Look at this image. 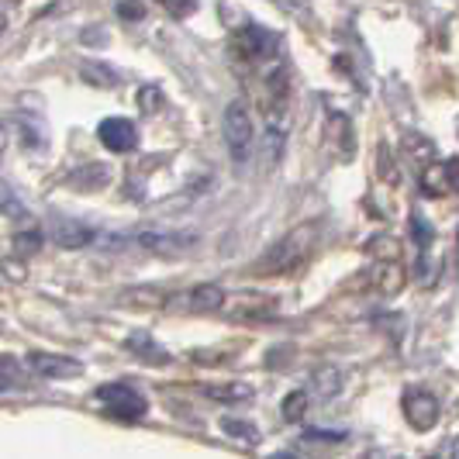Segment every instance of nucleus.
Returning <instances> with one entry per match:
<instances>
[{"label": "nucleus", "instance_id": "0eeeda50", "mask_svg": "<svg viewBox=\"0 0 459 459\" xmlns=\"http://www.w3.org/2000/svg\"><path fill=\"white\" fill-rule=\"evenodd\" d=\"M421 190L429 197H442V194H459V160H446V162H429L421 173Z\"/></svg>", "mask_w": 459, "mask_h": 459}, {"label": "nucleus", "instance_id": "2f4dec72", "mask_svg": "<svg viewBox=\"0 0 459 459\" xmlns=\"http://www.w3.org/2000/svg\"><path fill=\"white\" fill-rule=\"evenodd\" d=\"M4 24H7V22H4V14H0V31H4Z\"/></svg>", "mask_w": 459, "mask_h": 459}, {"label": "nucleus", "instance_id": "7c9ffc66", "mask_svg": "<svg viewBox=\"0 0 459 459\" xmlns=\"http://www.w3.org/2000/svg\"><path fill=\"white\" fill-rule=\"evenodd\" d=\"M270 459H298V456H294V453H273Z\"/></svg>", "mask_w": 459, "mask_h": 459}, {"label": "nucleus", "instance_id": "39448f33", "mask_svg": "<svg viewBox=\"0 0 459 459\" xmlns=\"http://www.w3.org/2000/svg\"><path fill=\"white\" fill-rule=\"evenodd\" d=\"M404 418L414 432H432L442 418V408H438V397L425 387H414V391L404 394Z\"/></svg>", "mask_w": 459, "mask_h": 459}, {"label": "nucleus", "instance_id": "bb28decb", "mask_svg": "<svg viewBox=\"0 0 459 459\" xmlns=\"http://www.w3.org/2000/svg\"><path fill=\"white\" fill-rule=\"evenodd\" d=\"M436 459H459V436H453L442 449H438V456Z\"/></svg>", "mask_w": 459, "mask_h": 459}, {"label": "nucleus", "instance_id": "20e7f679", "mask_svg": "<svg viewBox=\"0 0 459 459\" xmlns=\"http://www.w3.org/2000/svg\"><path fill=\"white\" fill-rule=\"evenodd\" d=\"M117 242H128V246L145 249V253H152V255H184L186 249L197 242V235H190V231L142 229V231H132V235H121Z\"/></svg>", "mask_w": 459, "mask_h": 459}, {"label": "nucleus", "instance_id": "9b49d317", "mask_svg": "<svg viewBox=\"0 0 459 459\" xmlns=\"http://www.w3.org/2000/svg\"><path fill=\"white\" fill-rule=\"evenodd\" d=\"M276 42L273 35L266 31V28H259V24H246L242 31H238V52H242V59L246 63H273L276 59Z\"/></svg>", "mask_w": 459, "mask_h": 459}, {"label": "nucleus", "instance_id": "ddd939ff", "mask_svg": "<svg viewBox=\"0 0 459 459\" xmlns=\"http://www.w3.org/2000/svg\"><path fill=\"white\" fill-rule=\"evenodd\" d=\"M225 315L231 318H266L276 311L273 298H259V294H238V298H225Z\"/></svg>", "mask_w": 459, "mask_h": 459}, {"label": "nucleus", "instance_id": "dca6fc26", "mask_svg": "<svg viewBox=\"0 0 459 459\" xmlns=\"http://www.w3.org/2000/svg\"><path fill=\"white\" fill-rule=\"evenodd\" d=\"M204 397L211 401H225V404H242V401H249L253 397V387L249 384H204L201 387Z\"/></svg>", "mask_w": 459, "mask_h": 459}, {"label": "nucleus", "instance_id": "6e6552de", "mask_svg": "<svg viewBox=\"0 0 459 459\" xmlns=\"http://www.w3.org/2000/svg\"><path fill=\"white\" fill-rule=\"evenodd\" d=\"M48 238H52L56 246H63V249H87L100 235H97V229L76 221V218H52V221H48Z\"/></svg>", "mask_w": 459, "mask_h": 459}, {"label": "nucleus", "instance_id": "5701e85b", "mask_svg": "<svg viewBox=\"0 0 459 459\" xmlns=\"http://www.w3.org/2000/svg\"><path fill=\"white\" fill-rule=\"evenodd\" d=\"M304 408H307V391H294L283 397V418H287V421H300V418H304Z\"/></svg>", "mask_w": 459, "mask_h": 459}, {"label": "nucleus", "instance_id": "a878e982", "mask_svg": "<svg viewBox=\"0 0 459 459\" xmlns=\"http://www.w3.org/2000/svg\"><path fill=\"white\" fill-rule=\"evenodd\" d=\"M115 11H117V18H121V22H142L149 7H145V4H117Z\"/></svg>", "mask_w": 459, "mask_h": 459}, {"label": "nucleus", "instance_id": "f03ea898", "mask_svg": "<svg viewBox=\"0 0 459 459\" xmlns=\"http://www.w3.org/2000/svg\"><path fill=\"white\" fill-rule=\"evenodd\" d=\"M221 132H225V145H229L231 162H238V166H242V162L249 160V152H253V138H255L253 115H249L246 100H231L229 108H225Z\"/></svg>", "mask_w": 459, "mask_h": 459}, {"label": "nucleus", "instance_id": "f3484780", "mask_svg": "<svg viewBox=\"0 0 459 459\" xmlns=\"http://www.w3.org/2000/svg\"><path fill=\"white\" fill-rule=\"evenodd\" d=\"M80 73H83V80L87 83H93V87H117V73L111 66H104V63H93V59H87V63H80Z\"/></svg>", "mask_w": 459, "mask_h": 459}, {"label": "nucleus", "instance_id": "7ed1b4c3", "mask_svg": "<svg viewBox=\"0 0 459 459\" xmlns=\"http://www.w3.org/2000/svg\"><path fill=\"white\" fill-rule=\"evenodd\" d=\"M93 401L104 404V411L111 414V418H121V421H142L145 411H149L145 397H142L132 384H121V380L97 387V391H93Z\"/></svg>", "mask_w": 459, "mask_h": 459}, {"label": "nucleus", "instance_id": "393cba45", "mask_svg": "<svg viewBox=\"0 0 459 459\" xmlns=\"http://www.w3.org/2000/svg\"><path fill=\"white\" fill-rule=\"evenodd\" d=\"M411 231H414V242H418V249L425 253V249H429V242H432V229L421 221V214H414V218H411Z\"/></svg>", "mask_w": 459, "mask_h": 459}, {"label": "nucleus", "instance_id": "a211bd4d", "mask_svg": "<svg viewBox=\"0 0 459 459\" xmlns=\"http://www.w3.org/2000/svg\"><path fill=\"white\" fill-rule=\"evenodd\" d=\"M128 349H132V352H138L145 363H160V367H162V363H169V356L162 352L160 345H152V339H149L145 332H135V335L128 339Z\"/></svg>", "mask_w": 459, "mask_h": 459}, {"label": "nucleus", "instance_id": "412c9836", "mask_svg": "<svg viewBox=\"0 0 459 459\" xmlns=\"http://www.w3.org/2000/svg\"><path fill=\"white\" fill-rule=\"evenodd\" d=\"M162 104H166V97H162L160 87H142L138 91V108H142V115H156V111H162Z\"/></svg>", "mask_w": 459, "mask_h": 459}, {"label": "nucleus", "instance_id": "2eb2a0df", "mask_svg": "<svg viewBox=\"0 0 459 459\" xmlns=\"http://www.w3.org/2000/svg\"><path fill=\"white\" fill-rule=\"evenodd\" d=\"M14 125H18V132H22L24 149H46L48 145V128L39 111H24L22 108V111L14 115Z\"/></svg>", "mask_w": 459, "mask_h": 459}, {"label": "nucleus", "instance_id": "4be33fe9", "mask_svg": "<svg viewBox=\"0 0 459 459\" xmlns=\"http://www.w3.org/2000/svg\"><path fill=\"white\" fill-rule=\"evenodd\" d=\"M24 384V373L14 359H0V391H14Z\"/></svg>", "mask_w": 459, "mask_h": 459}, {"label": "nucleus", "instance_id": "cd10ccee", "mask_svg": "<svg viewBox=\"0 0 459 459\" xmlns=\"http://www.w3.org/2000/svg\"><path fill=\"white\" fill-rule=\"evenodd\" d=\"M166 11L173 18H186V14H194V4H166Z\"/></svg>", "mask_w": 459, "mask_h": 459}, {"label": "nucleus", "instance_id": "aec40b11", "mask_svg": "<svg viewBox=\"0 0 459 459\" xmlns=\"http://www.w3.org/2000/svg\"><path fill=\"white\" fill-rule=\"evenodd\" d=\"M221 429H225L231 438L246 442V446H255V442H259V429H255L253 421H246V418H221Z\"/></svg>", "mask_w": 459, "mask_h": 459}, {"label": "nucleus", "instance_id": "9d476101", "mask_svg": "<svg viewBox=\"0 0 459 459\" xmlns=\"http://www.w3.org/2000/svg\"><path fill=\"white\" fill-rule=\"evenodd\" d=\"M97 138L108 152H117V156L138 149V128L128 117H104L100 128H97Z\"/></svg>", "mask_w": 459, "mask_h": 459}, {"label": "nucleus", "instance_id": "c85d7f7f", "mask_svg": "<svg viewBox=\"0 0 459 459\" xmlns=\"http://www.w3.org/2000/svg\"><path fill=\"white\" fill-rule=\"evenodd\" d=\"M307 438H328V442H342V432H318V429H315V432H307Z\"/></svg>", "mask_w": 459, "mask_h": 459}, {"label": "nucleus", "instance_id": "6ab92c4d", "mask_svg": "<svg viewBox=\"0 0 459 459\" xmlns=\"http://www.w3.org/2000/svg\"><path fill=\"white\" fill-rule=\"evenodd\" d=\"M73 184L80 186V190H97V186H104V184H108V166L91 162V166L76 169V173H73Z\"/></svg>", "mask_w": 459, "mask_h": 459}, {"label": "nucleus", "instance_id": "f8f14e48", "mask_svg": "<svg viewBox=\"0 0 459 459\" xmlns=\"http://www.w3.org/2000/svg\"><path fill=\"white\" fill-rule=\"evenodd\" d=\"M404 283V273L397 263H380L373 270H363V276L356 280V290H367V294H380V298H391L401 290Z\"/></svg>", "mask_w": 459, "mask_h": 459}, {"label": "nucleus", "instance_id": "b1692460", "mask_svg": "<svg viewBox=\"0 0 459 459\" xmlns=\"http://www.w3.org/2000/svg\"><path fill=\"white\" fill-rule=\"evenodd\" d=\"M0 211H4V214H11V218H24V214H28L22 201L14 197V190L4 184V180H0Z\"/></svg>", "mask_w": 459, "mask_h": 459}, {"label": "nucleus", "instance_id": "423d86ee", "mask_svg": "<svg viewBox=\"0 0 459 459\" xmlns=\"http://www.w3.org/2000/svg\"><path fill=\"white\" fill-rule=\"evenodd\" d=\"M225 290L218 287V283H201V287H194V290H186L180 298H173L166 307L169 311H186V315H211V311H221L225 307Z\"/></svg>", "mask_w": 459, "mask_h": 459}, {"label": "nucleus", "instance_id": "4468645a", "mask_svg": "<svg viewBox=\"0 0 459 459\" xmlns=\"http://www.w3.org/2000/svg\"><path fill=\"white\" fill-rule=\"evenodd\" d=\"M325 142H328V145H332V149H335L342 160H345V156H352V152H356L352 121H349L345 115H339V111H335V115H328V121H325Z\"/></svg>", "mask_w": 459, "mask_h": 459}, {"label": "nucleus", "instance_id": "f257e3e1", "mask_svg": "<svg viewBox=\"0 0 459 459\" xmlns=\"http://www.w3.org/2000/svg\"><path fill=\"white\" fill-rule=\"evenodd\" d=\"M325 238V221L322 218H315V221H304L298 229H290L287 235H280L273 246L266 249V253L255 259L253 273L259 276H287L300 270L311 255L318 253V246H322Z\"/></svg>", "mask_w": 459, "mask_h": 459}, {"label": "nucleus", "instance_id": "1a4fd4ad", "mask_svg": "<svg viewBox=\"0 0 459 459\" xmlns=\"http://www.w3.org/2000/svg\"><path fill=\"white\" fill-rule=\"evenodd\" d=\"M28 369L46 380H66V377H80L83 363L63 352H28Z\"/></svg>", "mask_w": 459, "mask_h": 459}, {"label": "nucleus", "instance_id": "c756f323", "mask_svg": "<svg viewBox=\"0 0 459 459\" xmlns=\"http://www.w3.org/2000/svg\"><path fill=\"white\" fill-rule=\"evenodd\" d=\"M4 149H7V132H4V121H0V156H4Z\"/></svg>", "mask_w": 459, "mask_h": 459}]
</instances>
